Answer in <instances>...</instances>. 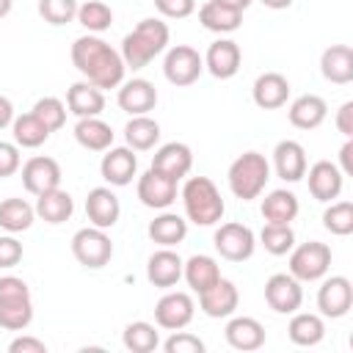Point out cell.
Wrapping results in <instances>:
<instances>
[{
    "label": "cell",
    "mask_w": 353,
    "mask_h": 353,
    "mask_svg": "<svg viewBox=\"0 0 353 353\" xmlns=\"http://www.w3.org/2000/svg\"><path fill=\"white\" fill-rule=\"evenodd\" d=\"M336 130H339L345 138H353V102H345V105L336 110Z\"/></svg>",
    "instance_id": "f907efd6"
},
{
    "label": "cell",
    "mask_w": 353,
    "mask_h": 353,
    "mask_svg": "<svg viewBox=\"0 0 353 353\" xmlns=\"http://www.w3.org/2000/svg\"><path fill=\"white\" fill-rule=\"evenodd\" d=\"M182 279L188 281V287H190L193 292L201 295L207 287H212V284L221 279V268H218V262H215L212 256L196 254V256H190V259L182 265Z\"/></svg>",
    "instance_id": "e575fe53"
},
{
    "label": "cell",
    "mask_w": 353,
    "mask_h": 353,
    "mask_svg": "<svg viewBox=\"0 0 353 353\" xmlns=\"http://www.w3.org/2000/svg\"><path fill=\"white\" fill-rule=\"evenodd\" d=\"M168 39H171L168 25L157 17H146L121 39L119 55L127 69H143L168 47Z\"/></svg>",
    "instance_id": "7a4b0ae2"
},
{
    "label": "cell",
    "mask_w": 353,
    "mask_h": 353,
    "mask_svg": "<svg viewBox=\"0 0 353 353\" xmlns=\"http://www.w3.org/2000/svg\"><path fill=\"white\" fill-rule=\"evenodd\" d=\"M163 350L165 353H204V342L196 334H188L179 328L163 342Z\"/></svg>",
    "instance_id": "f6af8a7d"
},
{
    "label": "cell",
    "mask_w": 353,
    "mask_h": 353,
    "mask_svg": "<svg viewBox=\"0 0 353 353\" xmlns=\"http://www.w3.org/2000/svg\"><path fill=\"white\" fill-rule=\"evenodd\" d=\"M22 259V243L14 234H0V268H14Z\"/></svg>",
    "instance_id": "7dc6e473"
},
{
    "label": "cell",
    "mask_w": 353,
    "mask_h": 353,
    "mask_svg": "<svg viewBox=\"0 0 353 353\" xmlns=\"http://www.w3.org/2000/svg\"><path fill=\"white\" fill-rule=\"evenodd\" d=\"M61 176L63 174H61L58 160H52L47 154H36L22 165V185L33 196H41L52 188H61Z\"/></svg>",
    "instance_id": "9a60e30c"
},
{
    "label": "cell",
    "mask_w": 353,
    "mask_h": 353,
    "mask_svg": "<svg viewBox=\"0 0 353 353\" xmlns=\"http://www.w3.org/2000/svg\"><path fill=\"white\" fill-rule=\"evenodd\" d=\"M121 342H124V347H127L130 353H152V350L160 345V334H157V328H154L152 323L135 320V323H130V325L124 328Z\"/></svg>",
    "instance_id": "f35d334b"
},
{
    "label": "cell",
    "mask_w": 353,
    "mask_h": 353,
    "mask_svg": "<svg viewBox=\"0 0 353 353\" xmlns=\"http://www.w3.org/2000/svg\"><path fill=\"white\" fill-rule=\"evenodd\" d=\"M66 108L69 113H74L77 119H88V116H99L105 110V94L102 88H97L88 80L72 83L66 91Z\"/></svg>",
    "instance_id": "484cf974"
},
{
    "label": "cell",
    "mask_w": 353,
    "mask_h": 353,
    "mask_svg": "<svg viewBox=\"0 0 353 353\" xmlns=\"http://www.w3.org/2000/svg\"><path fill=\"white\" fill-rule=\"evenodd\" d=\"M237 303H240V292H237V287H234L229 279H223V276H221L212 287H207V290L199 295L201 312H204L207 317H215V320L232 317L234 309H237Z\"/></svg>",
    "instance_id": "d6986e66"
},
{
    "label": "cell",
    "mask_w": 353,
    "mask_h": 353,
    "mask_svg": "<svg viewBox=\"0 0 353 353\" xmlns=\"http://www.w3.org/2000/svg\"><path fill=\"white\" fill-rule=\"evenodd\" d=\"M11 121H14V105L8 97L0 94V130H6Z\"/></svg>",
    "instance_id": "f5cc1de1"
},
{
    "label": "cell",
    "mask_w": 353,
    "mask_h": 353,
    "mask_svg": "<svg viewBox=\"0 0 353 353\" xmlns=\"http://www.w3.org/2000/svg\"><path fill=\"white\" fill-rule=\"evenodd\" d=\"M339 163H342V174L345 176H353V141L350 138H345V143H342V149H339Z\"/></svg>",
    "instance_id": "816d5d0a"
},
{
    "label": "cell",
    "mask_w": 353,
    "mask_h": 353,
    "mask_svg": "<svg viewBox=\"0 0 353 353\" xmlns=\"http://www.w3.org/2000/svg\"><path fill=\"white\" fill-rule=\"evenodd\" d=\"M199 22H201V28H207L212 33H234L243 25V11L229 8L218 0H207L199 8Z\"/></svg>",
    "instance_id": "4dcf8cb0"
},
{
    "label": "cell",
    "mask_w": 353,
    "mask_h": 353,
    "mask_svg": "<svg viewBox=\"0 0 353 353\" xmlns=\"http://www.w3.org/2000/svg\"><path fill=\"white\" fill-rule=\"evenodd\" d=\"M11 6H14V0H0V17H8Z\"/></svg>",
    "instance_id": "9f6ffc18"
},
{
    "label": "cell",
    "mask_w": 353,
    "mask_h": 353,
    "mask_svg": "<svg viewBox=\"0 0 353 353\" xmlns=\"http://www.w3.org/2000/svg\"><path fill=\"white\" fill-rule=\"evenodd\" d=\"M268 179H270V163L259 152H243L229 165V190L240 201L259 199L265 185H268Z\"/></svg>",
    "instance_id": "277c9868"
},
{
    "label": "cell",
    "mask_w": 353,
    "mask_h": 353,
    "mask_svg": "<svg viewBox=\"0 0 353 353\" xmlns=\"http://www.w3.org/2000/svg\"><path fill=\"white\" fill-rule=\"evenodd\" d=\"M74 141L83 149H88V152H105V149L113 146V130L99 116L77 119V124H74Z\"/></svg>",
    "instance_id": "1f68e13d"
},
{
    "label": "cell",
    "mask_w": 353,
    "mask_h": 353,
    "mask_svg": "<svg viewBox=\"0 0 353 353\" xmlns=\"http://www.w3.org/2000/svg\"><path fill=\"white\" fill-rule=\"evenodd\" d=\"M240 63H243V52H240V44L232 41V39H218L207 47V55H204V69L218 77V80H229L240 72Z\"/></svg>",
    "instance_id": "e0dca14e"
},
{
    "label": "cell",
    "mask_w": 353,
    "mask_h": 353,
    "mask_svg": "<svg viewBox=\"0 0 353 353\" xmlns=\"http://www.w3.org/2000/svg\"><path fill=\"white\" fill-rule=\"evenodd\" d=\"M223 334L234 350H259L265 345V325L256 317H232Z\"/></svg>",
    "instance_id": "4316f807"
},
{
    "label": "cell",
    "mask_w": 353,
    "mask_h": 353,
    "mask_svg": "<svg viewBox=\"0 0 353 353\" xmlns=\"http://www.w3.org/2000/svg\"><path fill=\"white\" fill-rule=\"evenodd\" d=\"M33 218H36V210L25 199H6V201H0V229H6L8 234L30 229Z\"/></svg>",
    "instance_id": "74e56055"
},
{
    "label": "cell",
    "mask_w": 353,
    "mask_h": 353,
    "mask_svg": "<svg viewBox=\"0 0 353 353\" xmlns=\"http://www.w3.org/2000/svg\"><path fill=\"white\" fill-rule=\"evenodd\" d=\"M8 353H47V345H44L41 339H36V336H28V334H22V336L11 339V345H8Z\"/></svg>",
    "instance_id": "681fc988"
},
{
    "label": "cell",
    "mask_w": 353,
    "mask_h": 353,
    "mask_svg": "<svg viewBox=\"0 0 353 353\" xmlns=\"http://www.w3.org/2000/svg\"><path fill=\"white\" fill-rule=\"evenodd\" d=\"M287 116H290V124L298 130H317L328 116V105L317 94H301L298 99H292Z\"/></svg>",
    "instance_id": "83f0119b"
},
{
    "label": "cell",
    "mask_w": 353,
    "mask_h": 353,
    "mask_svg": "<svg viewBox=\"0 0 353 353\" xmlns=\"http://www.w3.org/2000/svg\"><path fill=\"white\" fill-rule=\"evenodd\" d=\"M204 72V58L199 55L196 47L190 44H176L165 52V61H163V74L171 85L176 88H185V85H193Z\"/></svg>",
    "instance_id": "ba28073f"
},
{
    "label": "cell",
    "mask_w": 353,
    "mask_h": 353,
    "mask_svg": "<svg viewBox=\"0 0 353 353\" xmlns=\"http://www.w3.org/2000/svg\"><path fill=\"white\" fill-rule=\"evenodd\" d=\"M39 14L50 25H66L77 17V0H39Z\"/></svg>",
    "instance_id": "ee69618b"
},
{
    "label": "cell",
    "mask_w": 353,
    "mask_h": 353,
    "mask_svg": "<svg viewBox=\"0 0 353 353\" xmlns=\"http://www.w3.org/2000/svg\"><path fill=\"white\" fill-rule=\"evenodd\" d=\"M331 268V248L320 240H309L301 245H292L290 251V276L298 281H317Z\"/></svg>",
    "instance_id": "52a82bcc"
},
{
    "label": "cell",
    "mask_w": 353,
    "mask_h": 353,
    "mask_svg": "<svg viewBox=\"0 0 353 353\" xmlns=\"http://www.w3.org/2000/svg\"><path fill=\"white\" fill-rule=\"evenodd\" d=\"M218 3H223V6H229V8H237V11H245L254 0H218Z\"/></svg>",
    "instance_id": "11a10c76"
},
{
    "label": "cell",
    "mask_w": 353,
    "mask_h": 353,
    "mask_svg": "<svg viewBox=\"0 0 353 353\" xmlns=\"http://www.w3.org/2000/svg\"><path fill=\"white\" fill-rule=\"evenodd\" d=\"M72 63L97 88H119L124 83L127 66H124L119 50H113L99 36L88 33V36L74 39V44H72Z\"/></svg>",
    "instance_id": "6da1fadb"
},
{
    "label": "cell",
    "mask_w": 353,
    "mask_h": 353,
    "mask_svg": "<svg viewBox=\"0 0 353 353\" xmlns=\"http://www.w3.org/2000/svg\"><path fill=\"white\" fill-rule=\"evenodd\" d=\"M320 72L334 85H347L353 80V50L350 44H331L320 55Z\"/></svg>",
    "instance_id": "d4e9b609"
},
{
    "label": "cell",
    "mask_w": 353,
    "mask_h": 353,
    "mask_svg": "<svg viewBox=\"0 0 353 353\" xmlns=\"http://www.w3.org/2000/svg\"><path fill=\"white\" fill-rule=\"evenodd\" d=\"M323 226L331 234L347 237L353 232V204L350 201H328V207L323 212Z\"/></svg>",
    "instance_id": "b9f144b4"
},
{
    "label": "cell",
    "mask_w": 353,
    "mask_h": 353,
    "mask_svg": "<svg viewBox=\"0 0 353 353\" xmlns=\"http://www.w3.org/2000/svg\"><path fill=\"white\" fill-rule=\"evenodd\" d=\"M138 199L149 210H168L176 201V179L149 168L138 176Z\"/></svg>",
    "instance_id": "5bb4252c"
},
{
    "label": "cell",
    "mask_w": 353,
    "mask_h": 353,
    "mask_svg": "<svg viewBox=\"0 0 353 353\" xmlns=\"http://www.w3.org/2000/svg\"><path fill=\"white\" fill-rule=\"evenodd\" d=\"M33 320L30 290L19 276H0V328L25 331Z\"/></svg>",
    "instance_id": "5b68a950"
},
{
    "label": "cell",
    "mask_w": 353,
    "mask_h": 353,
    "mask_svg": "<svg viewBox=\"0 0 353 353\" xmlns=\"http://www.w3.org/2000/svg\"><path fill=\"white\" fill-rule=\"evenodd\" d=\"M88 33H102L113 25V11L108 3L102 0H85L77 6V17H74Z\"/></svg>",
    "instance_id": "ab89813d"
},
{
    "label": "cell",
    "mask_w": 353,
    "mask_h": 353,
    "mask_svg": "<svg viewBox=\"0 0 353 353\" xmlns=\"http://www.w3.org/2000/svg\"><path fill=\"white\" fill-rule=\"evenodd\" d=\"M33 210H36V215H39L44 223L58 226V223H63V221L72 218V212H74V199H72L63 188H52V190L36 196V207H33Z\"/></svg>",
    "instance_id": "f1b7e54d"
},
{
    "label": "cell",
    "mask_w": 353,
    "mask_h": 353,
    "mask_svg": "<svg viewBox=\"0 0 353 353\" xmlns=\"http://www.w3.org/2000/svg\"><path fill=\"white\" fill-rule=\"evenodd\" d=\"M33 113L44 121V127L50 130V132H55V130H61L63 124H66V105L58 99V97H41L36 105H33Z\"/></svg>",
    "instance_id": "7bdbcfd3"
},
{
    "label": "cell",
    "mask_w": 353,
    "mask_h": 353,
    "mask_svg": "<svg viewBox=\"0 0 353 353\" xmlns=\"http://www.w3.org/2000/svg\"><path fill=\"white\" fill-rule=\"evenodd\" d=\"M265 301L276 314H292L303 303V287L290 273H273L265 281Z\"/></svg>",
    "instance_id": "30bf717a"
},
{
    "label": "cell",
    "mask_w": 353,
    "mask_h": 353,
    "mask_svg": "<svg viewBox=\"0 0 353 353\" xmlns=\"http://www.w3.org/2000/svg\"><path fill=\"white\" fill-rule=\"evenodd\" d=\"M85 215H88L91 226L113 229L119 223V215H121L119 196L110 188H91L85 196Z\"/></svg>",
    "instance_id": "44dd1931"
},
{
    "label": "cell",
    "mask_w": 353,
    "mask_h": 353,
    "mask_svg": "<svg viewBox=\"0 0 353 353\" xmlns=\"http://www.w3.org/2000/svg\"><path fill=\"white\" fill-rule=\"evenodd\" d=\"M251 97H254V105L262 108V110L284 108L287 99H290V80L281 72H265L254 80Z\"/></svg>",
    "instance_id": "7402d4cb"
},
{
    "label": "cell",
    "mask_w": 353,
    "mask_h": 353,
    "mask_svg": "<svg viewBox=\"0 0 353 353\" xmlns=\"http://www.w3.org/2000/svg\"><path fill=\"white\" fill-rule=\"evenodd\" d=\"M212 243H215V251L229 262H245V259H251V254L256 248L254 232L245 223H237V221L221 223L212 234Z\"/></svg>",
    "instance_id": "9c48e42d"
},
{
    "label": "cell",
    "mask_w": 353,
    "mask_h": 353,
    "mask_svg": "<svg viewBox=\"0 0 353 353\" xmlns=\"http://www.w3.org/2000/svg\"><path fill=\"white\" fill-rule=\"evenodd\" d=\"M72 254H74V259L83 268L99 270L113 256V240H110L108 229L85 226V229H77L74 232V237H72Z\"/></svg>",
    "instance_id": "8992f818"
},
{
    "label": "cell",
    "mask_w": 353,
    "mask_h": 353,
    "mask_svg": "<svg viewBox=\"0 0 353 353\" xmlns=\"http://www.w3.org/2000/svg\"><path fill=\"white\" fill-rule=\"evenodd\" d=\"M259 210H262L265 223H292L298 218L301 204H298V196L292 190L279 188V190H270L262 199V207Z\"/></svg>",
    "instance_id": "d6a6232c"
},
{
    "label": "cell",
    "mask_w": 353,
    "mask_h": 353,
    "mask_svg": "<svg viewBox=\"0 0 353 353\" xmlns=\"http://www.w3.org/2000/svg\"><path fill=\"white\" fill-rule=\"evenodd\" d=\"M353 306V284L347 276H331L317 290V309L323 317H345Z\"/></svg>",
    "instance_id": "7c38bea8"
},
{
    "label": "cell",
    "mask_w": 353,
    "mask_h": 353,
    "mask_svg": "<svg viewBox=\"0 0 353 353\" xmlns=\"http://www.w3.org/2000/svg\"><path fill=\"white\" fill-rule=\"evenodd\" d=\"M306 185H309V193L317 199V201H323V204H328V201H334V199H339V193H342V185H345V174L339 171V165L336 163H331V160H317L314 165H309L306 168Z\"/></svg>",
    "instance_id": "4fadbf2b"
},
{
    "label": "cell",
    "mask_w": 353,
    "mask_h": 353,
    "mask_svg": "<svg viewBox=\"0 0 353 353\" xmlns=\"http://www.w3.org/2000/svg\"><path fill=\"white\" fill-rule=\"evenodd\" d=\"M124 141L132 152L154 149V143L160 141V124L149 113L146 116H130V121L124 124Z\"/></svg>",
    "instance_id": "d590c367"
},
{
    "label": "cell",
    "mask_w": 353,
    "mask_h": 353,
    "mask_svg": "<svg viewBox=\"0 0 353 353\" xmlns=\"http://www.w3.org/2000/svg\"><path fill=\"white\" fill-rule=\"evenodd\" d=\"M273 168L276 176H281L284 182H301L306 174V149L298 141H279L273 149Z\"/></svg>",
    "instance_id": "603a6c76"
},
{
    "label": "cell",
    "mask_w": 353,
    "mask_h": 353,
    "mask_svg": "<svg viewBox=\"0 0 353 353\" xmlns=\"http://www.w3.org/2000/svg\"><path fill=\"white\" fill-rule=\"evenodd\" d=\"M179 196H182L188 221L196 223V226H215L223 218V212H226L221 190H218V185L210 176H190V179H185Z\"/></svg>",
    "instance_id": "3957f363"
},
{
    "label": "cell",
    "mask_w": 353,
    "mask_h": 353,
    "mask_svg": "<svg viewBox=\"0 0 353 353\" xmlns=\"http://www.w3.org/2000/svg\"><path fill=\"white\" fill-rule=\"evenodd\" d=\"M152 168L179 182V179L188 176L190 168H193V152H190V146L182 143V141H168V143H163V146L154 152Z\"/></svg>",
    "instance_id": "ac0fdd59"
},
{
    "label": "cell",
    "mask_w": 353,
    "mask_h": 353,
    "mask_svg": "<svg viewBox=\"0 0 353 353\" xmlns=\"http://www.w3.org/2000/svg\"><path fill=\"white\" fill-rule=\"evenodd\" d=\"M182 256L171 248H160L149 256L146 262V279L152 287H160V290H168L174 287L179 279H182Z\"/></svg>",
    "instance_id": "cb8c5ba5"
},
{
    "label": "cell",
    "mask_w": 353,
    "mask_h": 353,
    "mask_svg": "<svg viewBox=\"0 0 353 353\" xmlns=\"http://www.w3.org/2000/svg\"><path fill=\"white\" fill-rule=\"evenodd\" d=\"M196 314V303L188 292H165L157 303H154V323L165 331H179L185 325H190Z\"/></svg>",
    "instance_id": "8fae6325"
},
{
    "label": "cell",
    "mask_w": 353,
    "mask_h": 353,
    "mask_svg": "<svg viewBox=\"0 0 353 353\" xmlns=\"http://www.w3.org/2000/svg\"><path fill=\"white\" fill-rule=\"evenodd\" d=\"M135 171H138V157H135V152L130 146H110V149H105L102 163H99V174H102V179L108 185L124 188V185L132 182Z\"/></svg>",
    "instance_id": "2e32d148"
},
{
    "label": "cell",
    "mask_w": 353,
    "mask_h": 353,
    "mask_svg": "<svg viewBox=\"0 0 353 353\" xmlns=\"http://www.w3.org/2000/svg\"><path fill=\"white\" fill-rule=\"evenodd\" d=\"M17 171H19V146L0 141V179L11 176Z\"/></svg>",
    "instance_id": "c3c4849f"
},
{
    "label": "cell",
    "mask_w": 353,
    "mask_h": 353,
    "mask_svg": "<svg viewBox=\"0 0 353 353\" xmlns=\"http://www.w3.org/2000/svg\"><path fill=\"white\" fill-rule=\"evenodd\" d=\"M149 237L160 248H174L188 237V221L176 212H160L154 221H149Z\"/></svg>",
    "instance_id": "836d02e7"
},
{
    "label": "cell",
    "mask_w": 353,
    "mask_h": 353,
    "mask_svg": "<svg viewBox=\"0 0 353 353\" xmlns=\"http://www.w3.org/2000/svg\"><path fill=\"white\" fill-rule=\"evenodd\" d=\"M287 334H290V342L292 345H298V347H314L325 336V323H323L320 314L292 312V320L287 325Z\"/></svg>",
    "instance_id": "f546056e"
},
{
    "label": "cell",
    "mask_w": 353,
    "mask_h": 353,
    "mask_svg": "<svg viewBox=\"0 0 353 353\" xmlns=\"http://www.w3.org/2000/svg\"><path fill=\"white\" fill-rule=\"evenodd\" d=\"M116 102L130 116H146L157 105V88L149 80H143V77H132V80L121 83Z\"/></svg>",
    "instance_id": "ffe728a7"
},
{
    "label": "cell",
    "mask_w": 353,
    "mask_h": 353,
    "mask_svg": "<svg viewBox=\"0 0 353 353\" xmlns=\"http://www.w3.org/2000/svg\"><path fill=\"white\" fill-rule=\"evenodd\" d=\"M154 8L168 19H185L196 11V0H154Z\"/></svg>",
    "instance_id": "bcb514c9"
},
{
    "label": "cell",
    "mask_w": 353,
    "mask_h": 353,
    "mask_svg": "<svg viewBox=\"0 0 353 353\" xmlns=\"http://www.w3.org/2000/svg\"><path fill=\"white\" fill-rule=\"evenodd\" d=\"M262 6H268V8H273V11H281V8H290L292 6V0H259Z\"/></svg>",
    "instance_id": "db71d44e"
},
{
    "label": "cell",
    "mask_w": 353,
    "mask_h": 353,
    "mask_svg": "<svg viewBox=\"0 0 353 353\" xmlns=\"http://www.w3.org/2000/svg\"><path fill=\"white\" fill-rule=\"evenodd\" d=\"M259 243L265 245L268 254L273 256H284L292 251L295 245V232L290 223H265L259 232Z\"/></svg>",
    "instance_id": "60d3db41"
},
{
    "label": "cell",
    "mask_w": 353,
    "mask_h": 353,
    "mask_svg": "<svg viewBox=\"0 0 353 353\" xmlns=\"http://www.w3.org/2000/svg\"><path fill=\"white\" fill-rule=\"evenodd\" d=\"M11 135H14V143H17V146H22V149H39V146L50 138V130H47L44 121L30 110V113L14 116V121H11Z\"/></svg>",
    "instance_id": "8d00e7d4"
}]
</instances>
